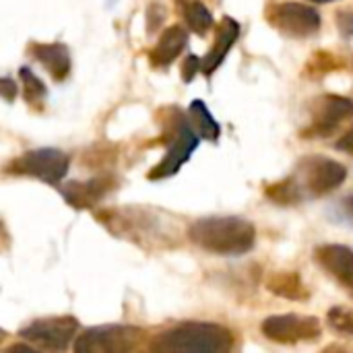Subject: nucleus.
<instances>
[{"label":"nucleus","mask_w":353,"mask_h":353,"mask_svg":"<svg viewBox=\"0 0 353 353\" xmlns=\"http://www.w3.org/2000/svg\"><path fill=\"white\" fill-rule=\"evenodd\" d=\"M347 168L327 155H306L283 180L265 186V196L279 207H294L323 199L347 180Z\"/></svg>","instance_id":"obj_1"},{"label":"nucleus","mask_w":353,"mask_h":353,"mask_svg":"<svg viewBox=\"0 0 353 353\" xmlns=\"http://www.w3.org/2000/svg\"><path fill=\"white\" fill-rule=\"evenodd\" d=\"M188 240L201 250L217 256H242L256 244V228L238 215L201 217L190 223Z\"/></svg>","instance_id":"obj_2"},{"label":"nucleus","mask_w":353,"mask_h":353,"mask_svg":"<svg viewBox=\"0 0 353 353\" xmlns=\"http://www.w3.org/2000/svg\"><path fill=\"white\" fill-rule=\"evenodd\" d=\"M159 124L163 128V143L168 145L163 157L149 170L147 180L159 182L176 176L180 168L190 159L201 143V134L194 130L188 114H184L176 105H165L159 110Z\"/></svg>","instance_id":"obj_3"},{"label":"nucleus","mask_w":353,"mask_h":353,"mask_svg":"<svg viewBox=\"0 0 353 353\" xmlns=\"http://www.w3.org/2000/svg\"><path fill=\"white\" fill-rule=\"evenodd\" d=\"M234 333L217 323L186 321L165 329L149 343V350L168 353H225L234 350Z\"/></svg>","instance_id":"obj_4"},{"label":"nucleus","mask_w":353,"mask_h":353,"mask_svg":"<svg viewBox=\"0 0 353 353\" xmlns=\"http://www.w3.org/2000/svg\"><path fill=\"white\" fill-rule=\"evenodd\" d=\"M97 219L118 238L130 240L139 246H172L168 238L172 234L165 230V219L147 209H110L97 213Z\"/></svg>","instance_id":"obj_5"},{"label":"nucleus","mask_w":353,"mask_h":353,"mask_svg":"<svg viewBox=\"0 0 353 353\" xmlns=\"http://www.w3.org/2000/svg\"><path fill=\"white\" fill-rule=\"evenodd\" d=\"M149 333L132 325H99L79 333L72 350L77 353H130L141 350Z\"/></svg>","instance_id":"obj_6"},{"label":"nucleus","mask_w":353,"mask_h":353,"mask_svg":"<svg viewBox=\"0 0 353 353\" xmlns=\"http://www.w3.org/2000/svg\"><path fill=\"white\" fill-rule=\"evenodd\" d=\"M70 168V155L54 149V147H39L25 151L10 159L4 165L6 176H19V178H35L39 182L60 186V182L66 178Z\"/></svg>","instance_id":"obj_7"},{"label":"nucleus","mask_w":353,"mask_h":353,"mask_svg":"<svg viewBox=\"0 0 353 353\" xmlns=\"http://www.w3.org/2000/svg\"><path fill=\"white\" fill-rule=\"evenodd\" d=\"M353 118V99L345 95L325 93L310 105L308 126L300 130L304 141H321L333 137L339 126Z\"/></svg>","instance_id":"obj_8"},{"label":"nucleus","mask_w":353,"mask_h":353,"mask_svg":"<svg viewBox=\"0 0 353 353\" xmlns=\"http://www.w3.org/2000/svg\"><path fill=\"white\" fill-rule=\"evenodd\" d=\"M81 325L74 316L37 319L19 331L23 341H29L39 352H66L74 345Z\"/></svg>","instance_id":"obj_9"},{"label":"nucleus","mask_w":353,"mask_h":353,"mask_svg":"<svg viewBox=\"0 0 353 353\" xmlns=\"http://www.w3.org/2000/svg\"><path fill=\"white\" fill-rule=\"evenodd\" d=\"M261 335L279 345L314 343L323 337V325L316 316L308 314H273L261 323Z\"/></svg>","instance_id":"obj_10"},{"label":"nucleus","mask_w":353,"mask_h":353,"mask_svg":"<svg viewBox=\"0 0 353 353\" xmlns=\"http://www.w3.org/2000/svg\"><path fill=\"white\" fill-rule=\"evenodd\" d=\"M267 23L285 37L292 39H306L321 31L323 19L314 6L302 2H281L269 4L265 10Z\"/></svg>","instance_id":"obj_11"},{"label":"nucleus","mask_w":353,"mask_h":353,"mask_svg":"<svg viewBox=\"0 0 353 353\" xmlns=\"http://www.w3.org/2000/svg\"><path fill=\"white\" fill-rule=\"evenodd\" d=\"M118 186V180L110 172H99L97 176L89 180H70L62 186H58L62 199L68 207L77 211H87L97 207L114 188Z\"/></svg>","instance_id":"obj_12"},{"label":"nucleus","mask_w":353,"mask_h":353,"mask_svg":"<svg viewBox=\"0 0 353 353\" xmlns=\"http://www.w3.org/2000/svg\"><path fill=\"white\" fill-rule=\"evenodd\" d=\"M312 256L329 277L353 294V248L343 244H321Z\"/></svg>","instance_id":"obj_13"},{"label":"nucleus","mask_w":353,"mask_h":353,"mask_svg":"<svg viewBox=\"0 0 353 353\" xmlns=\"http://www.w3.org/2000/svg\"><path fill=\"white\" fill-rule=\"evenodd\" d=\"M29 54L33 60H37L48 74L56 81L62 83L68 79L70 74V48L62 41H50V43H41V41H33L29 43Z\"/></svg>","instance_id":"obj_14"},{"label":"nucleus","mask_w":353,"mask_h":353,"mask_svg":"<svg viewBox=\"0 0 353 353\" xmlns=\"http://www.w3.org/2000/svg\"><path fill=\"white\" fill-rule=\"evenodd\" d=\"M240 37V25L236 19L232 17H221V21L217 23V29H215V39H213V46L209 48V52L205 54L203 58V74L205 77H211L221 64L223 60L228 58L230 50L236 46Z\"/></svg>","instance_id":"obj_15"},{"label":"nucleus","mask_w":353,"mask_h":353,"mask_svg":"<svg viewBox=\"0 0 353 353\" xmlns=\"http://www.w3.org/2000/svg\"><path fill=\"white\" fill-rule=\"evenodd\" d=\"M188 46V31L182 25L165 27L157 39V43L149 52V62L155 68H168L176 62L182 50Z\"/></svg>","instance_id":"obj_16"},{"label":"nucleus","mask_w":353,"mask_h":353,"mask_svg":"<svg viewBox=\"0 0 353 353\" xmlns=\"http://www.w3.org/2000/svg\"><path fill=\"white\" fill-rule=\"evenodd\" d=\"M265 288L273 296L292 300V302H304L310 298V290L298 271H275L267 277Z\"/></svg>","instance_id":"obj_17"},{"label":"nucleus","mask_w":353,"mask_h":353,"mask_svg":"<svg viewBox=\"0 0 353 353\" xmlns=\"http://www.w3.org/2000/svg\"><path fill=\"white\" fill-rule=\"evenodd\" d=\"M188 118L194 126V130L201 134V139L209 141V143H217L221 137V126L215 120V116L209 112L207 103L203 99H194L188 108Z\"/></svg>","instance_id":"obj_18"},{"label":"nucleus","mask_w":353,"mask_h":353,"mask_svg":"<svg viewBox=\"0 0 353 353\" xmlns=\"http://www.w3.org/2000/svg\"><path fill=\"white\" fill-rule=\"evenodd\" d=\"M180 12L186 21V27L201 37L207 35L215 25L211 10L201 0H180Z\"/></svg>","instance_id":"obj_19"},{"label":"nucleus","mask_w":353,"mask_h":353,"mask_svg":"<svg viewBox=\"0 0 353 353\" xmlns=\"http://www.w3.org/2000/svg\"><path fill=\"white\" fill-rule=\"evenodd\" d=\"M341 68H343V60L337 54L329 50H316L310 54L304 66V77L310 81H321L327 74H333L335 70H341Z\"/></svg>","instance_id":"obj_20"},{"label":"nucleus","mask_w":353,"mask_h":353,"mask_svg":"<svg viewBox=\"0 0 353 353\" xmlns=\"http://www.w3.org/2000/svg\"><path fill=\"white\" fill-rule=\"evenodd\" d=\"M19 79H21V89H23V97L27 101L29 108H41L48 95V87L46 83L27 66L19 68Z\"/></svg>","instance_id":"obj_21"},{"label":"nucleus","mask_w":353,"mask_h":353,"mask_svg":"<svg viewBox=\"0 0 353 353\" xmlns=\"http://www.w3.org/2000/svg\"><path fill=\"white\" fill-rule=\"evenodd\" d=\"M118 159V149L114 145L108 143H97L93 147H89L83 155L85 165H89L91 170H99V172H110L112 163Z\"/></svg>","instance_id":"obj_22"},{"label":"nucleus","mask_w":353,"mask_h":353,"mask_svg":"<svg viewBox=\"0 0 353 353\" xmlns=\"http://www.w3.org/2000/svg\"><path fill=\"white\" fill-rule=\"evenodd\" d=\"M327 325L335 335L353 337V308H350V306H333L327 312Z\"/></svg>","instance_id":"obj_23"},{"label":"nucleus","mask_w":353,"mask_h":353,"mask_svg":"<svg viewBox=\"0 0 353 353\" xmlns=\"http://www.w3.org/2000/svg\"><path fill=\"white\" fill-rule=\"evenodd\" d=\"M199 72H203V60L194 54H188L182 62V81L184 83H192Z\"/></svg>","instance_id":"obj_24"},{"label":"nucleus","mask_w":353,"mask_h":353,"mask_svg":"<svg viewBox=\"0 0 353 353\" xmlns=\"http://www.w3.org/2000/svg\"><path fill=\"white\" fill-rule=\"evenodd\" d=\"M335 23H337V29L339 33L345 37V39H352L353 37V10L350 8H339L337 14H335Z\"/></svg>","instance_id":"obj_25"},{"label":"nucleus","mask_w":353,"mask_h":353,"mask_svg":"<svg viewBox=\"0 0 353 353\" xmlns=\"http://www.w3.org/2000/svg\"><path fill=\"white\" fill-rule=\"evenodd\" d=\"M17 93H19L17 81L10 79V77H2V81H0V95H2V99L6 103H12L17 99Z\"/></svg>","instance_id":"obj_26"},{"label":"nucleus","mask_w":353,"mask_h":353,"mask_svg":"<svg viewBox=\"0 0 353 353\" xmlns=\"http://www.w3.org/2000/svg\"><path fill=\"white\" fill-rule=\"evenodd\" d=\"M165 19V12L159 4H151L147 10V31L153 33L157 25H161V21Z\"/></svg>","instance_id":"obj_27"},{"label":"nucleus","mask_w":353,"mask_h":353,"mask_svg":"<svg viewBox=\"0 0 353 353\" xmlns=\"http://www.w3.org/2000/svg\"><path fill=\"white\" fill-rule=\"evenodd\" d=\"M335 149L337 151H343V153H347V155L353 157V126L335 141Z\"/></svg>","instance_id":"obj_28"},{"label":"nucleus","mask_w":353,"mask_h":353,"mask_svg":"<svg viewBox=\"0 0 353 353\" xmlns=\"http://www.w3.org/2000/svg\"><path fill=\"white\" fill-rule=\"evenodd\" d=\"M339 207H341V211H343L345 215H350L353 219V194L345 196L343 201H339Z\"/></svg>","instance_id":"obj_29"},{"label":"nucleus","mask_w":353,"mask_h":353,"mask_svg":"<svg viewBox=\"0 0 353 353\" xmlns=\"http://www.w3.org/2000/svg\"><path fill=\"white\" fill-rule=\"evenodd\" d=\"M310 2H319V4H325V2H335V0H310Z\"/></svg>","instance_id":"obj_30"}]
</instances>
